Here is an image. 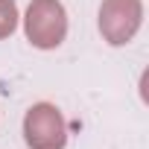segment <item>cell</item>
Instances as JSON below:
<instances>
[{"mask_svg": "<svg viewBox=\"0 0 149 149\" xmlns=\"http://www.w3.org/2000/svg\"><path fill=\"white\" fill-rule=\"evenodd\" d=\"M26 38L38 50H53L67 35V12L58 0H32L24 18Z\"/></svg>", "mask_w": 149, "mask_h": 149, "instance_id": "obj_1", "label": "cell"}, {"mask_svg": "<svg viewBox=\"0 0 149 149\" xmlns=\"http://www.w3.org/2000/svg\"><path fill=\"white\" fill-rule=\"evenodd\" d=\"M24 140L29 149H64L67 123L50 102H35L24 117Z\"/></svg>", "mask_w": 149, "mask_h": 149, "instance_id": "obj_2", "label": "cell"}, {"mask_svg": "<svg viewBox=\"0 0 149 149\" xmlns=\"http://www.w3.org/2000/svg\"><path fill=\"white\" fill-rule=\"evenodd\" d=\"M143 3L140 0H102L100 6V32L111 47H123L140 29Z\"/></svg>", "mask_w": 149, "mask_h": 149, "instance_id": "obj_3", "label": "cell"}, {"mask_svg": "<svg viewBox=\"0 0 149 149\" xmlns=\"http://www.w3.org/2000/svg\"><path fill=\"white\" fill-rule=\"evenodd\" d=\"M18 29V6L15 0H0V41Z\"/></svg>", "mask_w": 149, "mask_h": 149, "instance_id": "obj_4", "label": "cell"}]
</instances>
